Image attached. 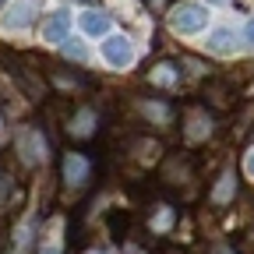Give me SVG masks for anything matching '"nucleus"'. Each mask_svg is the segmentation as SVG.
Returning a JSON list of instances; mask_svg holds the SVG:
<instances>
[{"mask_svg":"<svg viewBox=\"0 0 254 254\" xmlns=\"http://www.w3.org/2000/svg\"><path fill=\"white\" fill-rule=\"evenodd\" d=\"M39 254H60V244H50V247H39Z\"/></svg>","mask_w":254,"mask_h":254,"instance_id":"nucleus-15","label":"nucleus"},{"mask_svg":"<svg viewBox=\"0 0 254 254\" xmlns=\"http://www.w3.org/2000/svg\"><path fill=\"white\" fill-rule=\"evenodd\" d=\"M208 50H212V53H222V57H230V53L237 50L233 32H230V28H215L212 36H208Z\"/></svg>","mask_w":254,"mask_h":254,"instance_id":"nucleus-9","label":"nucleus"},{"mask_svg":"<svg viewBox=\"0 0 254 254\" xmlns=\"http://www.w3.org/2000/svg\"><path fill=\"white\" fill-rule=\"evenodd\" d=\"M148 4H152V7H163V4H166V0H148Z\"/></svg>","mask_w":254,"mask_h":254,"instance_id":"nucleus-17","label":"nucleus"},{"mask_svg":"<svg viewBox=\"0 0 254 254\" xmlns=\"http://www.w3.org/2000/svg\"><path fill=\"white\" fill-rule=\"evenodd\" d=\"M18 152H21L25 163H43L46 159V141L39 134V127H25L18 134Z\"/></svg>","mask_w":254,"mask_h":254,"instance_id":"nucleus-5","label":"nucleus"},{"mask_svg":"<svg viewBox=\"0 0 254 254\" xmlns=\"http://www.w3.org/2000/svg\"><path fill=\"white\" fill-rule=\"evenodd\" d=\"M92 254H99V251H92Z\"/></svg>","mask_w":254,"mask_h":254,"instance_id":"nucleus-19","label":"nucleus"},{"mask_svg":"<svg viewBox=\"0 0 254 254\" xmlns=\"http://www.w3.org/2000/svg\"><path fill=\"white\" fill-rule=\"evenodd\" d=\"M36 11H39V0H11V11L4 14V28L7 32H21L36 21Z\"/></svg>","mask_w":254,"mask_h":254,"instance_id":"nucleus-4","label":"nucleus"},{"mask_svg":"<svg viewBox=\"0 0 254 254\" xmlns=\"http://www.w3.org/2000/svg\"><path fill=\"white\" fill-rule=\"evenodd\" d=\"M67 32H71V11L67 7H64V11H53L46 21H43V39L46 43H67L71 36H67Z\"/></svg>","mask_w":254,"mask_h":254,"instance_id":"nucleus-6","label":"nucleus"},{"mask_svg":"<svg viewBox=\"0 0 254 254\" xmlns=\"http://www.w3.org/2000/svg\"><path fill=\"white\" fill-rule=\"evenodd\" d=\"M103 60L110 64V67H117V71L131 67V64H134V43L127 39V36H110V39H103Z\"/></svg>","mask_w":254,"mask_h":254,"instance_id":"nucleus-2","label":"nucleus"},{"mask_svg":"<svg viewBox=\"0 0 254 254\" xmlns=\"http://www.w3.org/2000/svg\"><path fill=\"white\" fill-rule=\"evenodd\" d=\"M244 170H247V177L254 180V148L247 152V159H244Z\"/></svg>","mask_w":254,"mask_h":254,"instance_id":"nucleus-13","label":"nucleus"},{"mask_svg":"<svg viewBox=\"0 0 254 254\" xmlns=\"http://www.w3.org/2000/svg\"><path fill=\"white\" fill-rule=\"evenodd\" d=\"M81 32H85V36H110V14L88 7L81 14Z\"/></svg>","mask_w":254,"mask_h":254,"instance_id":"nucleus-8","label":"nucleus"},{"mask_svg":"<svg viewBox=\"0 0 254 254\" xmlns=\"http://www.w3.org/2000/svg\"><path fill=\"white\" fill-rule=\"evenodd\" d=\"M208 7L205 4H180L177 11H170V28L177 36H194V32L208 28Z\"/></svg>","mask_w":254,"mask_h":254,"instance_id":"nucleus-1","label":"nucleus"},{"mask_svg":"<svg viewBox=\"0 0 254 254\" xmlns=\"http://www.w3.org/2000/svg\"><path fill=\"white\" fill-rule=\"evenodd\" d=\"M244 39H247V43H251V46H254V18H251V21H247V25H244Z\"/></svg>","mask_w":254,"mask_h":254,"instance_id":"nucleus-14","label":"nucleus"},{"mask_svg":"<svg viewBox=\"0 0 254 254\" xmlns=\"http://www.w3.org/2000/svg\"><path fill=\"white\" fill-rule=\"evenodd\" d=\"M180 78V71L173 67V64H159V67L152 71V81H159V85H173Z\"/></svg>","mask_w":254,"mask_h":254,"instance_id":"nucleus-11","label":"nucleus"},{"mask_svg":"<svg viewBox=\"0 0 254 254\" xmlns=\"http://www.w3.org/2000/svg\"><path fill=\"white\" fill-rule=\"evenodd\" d=\"M0 4H4V0H0Z\"/></svg>","mask_w":254,"mask_h":254,"instance_id":"nucleus-20","label":"nucleus"},{"mask_svg":"<svg viewBox=\"0 0 254 254\" xmlns=\"http://www.w3.org/2000/svg\"><path fill=\"white\" fill-rule=\"evenodd\" d=\"M95 127H99V117H95V110H78L67 124V134L71 138H92Z\"/></svg>","mask_w":254,"mask_h":254,"instance_id":"nucleus-7","label":"nucleus"},{"mask_svg":"<svg viewBox=\"0 0 254 254\" xmlns=\"http://www.w3.org/2000/svg\"><path fill=\"white\" fill-rule=\"evenodd\" d=\"M208 4H222V0H208Z\"/></svg>","mask_w":254,"mask_h":254,"instance_id":"nucleus-18","label":"nucleus"},{"mask_svg":"<svg viewBox=\"0 0 254 254\" xmlns=\"http://www.w3.org/2000/svg\"><path fill=\"white\" fill-rule=\"evenodd\" d=\"M60 173H64V180H67L71 187H85L88 177H92V159H85V155H78V152H64Z\"/></svg>","mask_w":254,"mask_h":254,"instance_id":"nucleus-3","label":"nucleus"},{"mask_svg":"<svg viewBox=\"0 0 254 254\" xmlns=\"http://www.w3.org/2000/svg\"><path fill=\"white\" fill-rule=\"evenodd\" d=\"M64 57H71V60H78V64H81V60L88 57V50H85L78 39H67V43H64Z\"/></svg>","mask_w":254,"mask_h":254,"instance_id":"nucleus-12","label":"nucleus"},{"mask_svg":"<svg viewBox=\"0 0 254 254\" xmlns=\"http://www.w3.org/2000/svg\"><path fill=\"white\" fill-rule=\"evenodd\" d=\"M233 187H237V180H233V173L226 170V173H222V177H219V184H215V190H212V201H215V205H226V201L233 198Z\"/></svg>","mask_w":254,"mask_h":254,"instance_id":"nucleus-10","label":"nucleus"},{"mask_svg":"<svg viewBox=\"0 0 254 254\" xmlns=\"http://www.w3.org/2000/svg\"><path fill=\"white\" fill-rule=\"evenodd\" d=\"M212 254H233V251H230V247H222V244H219V247H215Z\"/></svg>","mask_w":254,"mask_h":254,"instance_id":"nucleus-16","label":"nucleus"}]
</instances>
